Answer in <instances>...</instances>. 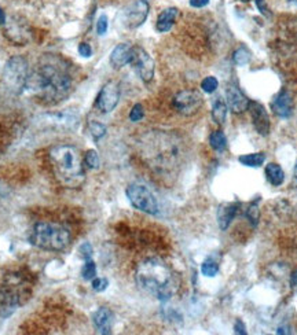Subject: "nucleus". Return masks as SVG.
<instances>
[{
    "instance_id": "obj_1",
    "label": "nucleus",
    "mask_w": 297,
    "mask_h": 335,
    "mask_svg": "<svg viewBox=\"0 0 297 335\" xmlns=\"http://www.w3.org/2000/svg\"><path fill=\"white\" fill-rule=\"evenodd\" d=\"M72 78L63 62L57 57H46L30 73L26 81L29 91L47 102H58L70 92Z\"/></svg>"
},
{
    "instance_id": "obj_2",
    "label": "nucleus",
    "mask_w": 297,
    "mask_h": 335,
    "mask_svg": "<svg viewBox=\"0 0 297 335\" xmlns=\"http://www.w3.org/2000/svg\"><path fill=\"white\" fill-rule=\"evenodd\" d=\"M135 279L139 288L160 301H168L179 290V278L160 259H147L138 264Z\"/></svg>"
},
{
    "instance_id": "obj_3",
    "label": "nucleus",
    "mask_w": 297,
    "mask_h": 335,
    "mask_svg": "<svg viewBox=\"0 0 297 335\" xmlns=\"http://www.w3.org/2000/svg\"><path fill=\"white\" fill-rule=\"evenodd\" d=\"M143 157L157 171H169L184 157L183 142L176 135L153 132L143 140Z\"/></svg>"
},
{
    "instance_id": "obj_4",
    "label": "nucleus",
    "mask_w": 297,
    "mask_h": 335,
    "mask_svg": "<svg viewBox=\"0 0 297 335\" xmlns=\"http://www.w3.org/2000/svg\"><path fill=\"white\" fill-rule=\"evenodd\" d=\"M50 157L62 184L75 188L84 182V166L77 149L72 146H57L51 150Z\"/></svg>"
},
{
    "instance_id": "obj_5",
    "label": "nucleus",
    "mask_w": 297,
    "mask_h": 335,
    "mask_svg": "<svg viewBox=\"0 0 297 335\" xmlns=\"http://www.w3.org/2000/svg\"><path fill=\"white\" fill-rule=\"evenodd\" d=\"M29 242L39 249L59 252L69 246L70 234L61 225L38 223L29 234Z\"/></svg>"
},
{
    "instance_id": "obj_6",
    "label": "nucleus",
    "mask_w": 297,
    "mask_h": 335,
    "mask_svg": "<svg viewBox=\"0 0 297 335\" xmlns=\"http://www.w3.org/2000/svg\"><path fill=\"white\" fill-rule=\"evenodd\" d=\"M30 288L28 282L18 272H6L0 275V302L5 305H19L28 298Z\"/></svg>"
},
{
    "instance_id": "obj_7",
    "label": "nucleus",
    "mask_w": 297,
    "mask_h": 335,
    "mask_svg": "<svg viewBox=\"0 0 297 335\" xmlns=\"http://www.w3.org/2000/svg\"><path fill=\"white\" fill-rule=\"evenodd\" d=\"M29 77V66L24 57L10 58L3 70V82L13 94H21L26 87Z\"/></svg>"
},
{
    "instance_id": "obj_8",
    "label": "nucleus",
    "mask_w": 297,
    "mask_h": 335,
    "mask_svg": "<svg viewBox=\"0 0 297 335\" xmlns=\"http://www.w3.org/2000/svg\"><path fill=\"white\" fill-rule=\"evenodd\" d=\"M127 196L135 209L148 213V215H157L158 213V202L156 196L143 184H139V183L130 184L127 188Z\"/></svg>"
},
{
    "instance_id": "obj_9",
    "label": "nucleus",
    "mask_w": 297,
    "mask_h": 335,
    "mask_svg": "<svg viewBox=\"0 0 297 335\" xmlns=\"http://www.w3.org/2000/svg\"><path fill=\"white\" fill-rule=\"evenodd\" d=\"M202 96L194 90H184L177 92L173 98V107L183 115H193L201 109Z\"/></svg>"
},
{
    "instance_id": "obj_10",
    "label": "nucleus",
    "mask_w": 297,
    "mask_h": 335,
    "mask_svg": "<svg viewBox=\"0 0 297 335\" xmlns=\"http://www.w3.org/2000/svg\"><path fill=\"white\" fill-rule=\"evenodd\" d=\"M131 65L134 66L136 73L139 74V77L144 82L152 81V78H153L154 76V62L143 48H134Z\"/></svg>"
},
{
    "instance_id": "obj_11",
    "label": "nucleus",
    "mask_w": 297,
    "mask_h": 335,
    "mask_svg": "<svg viewBox=\"0 0 297 335\" xmlns=\"http://www.w3.org/2000/svg\"><path fill=\"white\" fill-rule=\"evenodd\" d=\"M120 101V88L115 81H109L103 86L96 98V107L102 113H110L116 109V106Z\"/></svg>"
},
{
    "instance_id": "obj_12",
    "label": "nucleus",
    "mask_w": 297,
    "mask_h": 335,
    "mask_svg": "<svg viewBox=\"0 0 297 335\" xmlns=\"http://www.w3.org/2000/svg\"><path fill=\"white\" fill-rule=\"evenodd\" d=\"M148 14V5L144 0H138L124 11V24L131 29H135L143 24Z\"/></svg>"
},
{
    "instance_id": "obj_13",
    "label": "nucleus",
    "mask_w": 297,
    "mask_h": 335,
    "mask_svg": "<svg viewBox=\"0 0 297 335\" xmlns=\"http://www.w3.org/2000/svg\"><path fill=\"white\" fill-rule=\"evenodd\" d=\"M249 109L256 131H257L262 136L269 135L270 117L269 114H267V111H266V107H264L262 103H259V102H250Z\"/></svg>"
},
{
    "instance_id": "obj_14",
    "label": "nucleus",
    "mask_w": 297,
    "mask_h": 335,
    "mask_svg": "<svg viewBox=\"0 0 297 335\" xmlns=\"http://www.w3.org/2000/svg\"><path fill=\"white\" fill-rule=\"evenodd\" d=\"M226 96H227V105H229L231 111L235 113V114L244 113L245 110L249 109L250 102L248 101V98L241 92L240 88H237L235 86H230L227 88Z\"/></svg>"
},
{
    "instance_id": "obj_15",
    "label": "nucleus",
    "mask_w": 297,
    "mask_h": 335,
    "mask_svg": "<svg viewBox=\"0 0 297 335\" xmlns=\"http://www.w3.org/2000/svg\"><path fill=\"white\" fill-rule=\"evenodd\" d=\"M271 107H273L274 113L279 117H282V118L290 117L293 113V99L290 94L286 90H282L278 95L275 96V99L271 103Z\"/></svg>"
},
{
    "instance_id": "obj_16",
    "label": "nucleus",
    "mask_w": 297,
    "mask_h": 335,
    "mask_svg": "<svg viewBox=\"0 0 297 335\" xmlns=\"http://www.w3.org/2000/svg\"><path fill=\"white\" fill-rule=\"evenodd\" d=\"M92 321L96 331L99 334H112V326H113V313L109 308H99L94 313Z\"/></svg>"
},
{
    "instance_id": "obj_17",
    "label": "nucleus",
    "mask_w": 297,
    "mask_h": 335,
    "mask_svg": "<svg viewBox=\"0 0 297 335\" xmlns=\"http://www.w3.org/2000/svg\"><path fill=\"white\" fill-rule=\"evenodd\" d=\"M6 36L11 41L24 46L29 40V30L22 22L11 19L10 22H7V26H6Z\"/></svg>"
},
{
    "instance_id": "obj_18",
    "label": "nucleus",
    "mask_w": 297,
    "mask_h": 335,
    "mask_svg": "<svg viewBox=\"0 0 297 335\" xmlns=\"http://www.w3.org/2000/svg\"><path fill=\"white\" fill-rule=\"evenodd\" d=\"M132 51H134V47H131L130 44L127 43L119 44V46L112 51V55H110V63L113 65V67L120 69V67L131 63V59H132Z\"/></svg>"
},
{
    "instance_id": "obj_19",
    "label": "nucleus",
    "mask_w": 297,
    "mask_h": 335,
    "mask_svg": "<svg viewBox=\"0 0 297 335\" xmlns=\"http://www.w3.org/2000/svg\"><path fill=\"white\" fill-rule=\"evenodd\" d=\"M240 205L238 203H221L217 209V224L221 231H226L230 227L231 221L237 215Z\"/></svg>"
},
{
    "instance_id": "obj_20",
    "label": "nucleus",
    "mask_w": 297,
    "mask_h": 335,
    "mask_svg": "<svg viewBox=\"0 0 297 335\" xmlns=\"http://www.w3.org/2000/svg\"><path fill=\"white\" fill-rule=\"evenodd\" d=\"M177 14H179V11H177V9H173V7L164 10L163 13L158 15L157 24H156L158 32L164 33V32L171 30V28H172L173 24H175V21H176Z\"/></svg>"
},
{
    "instance_id": "obj_21",
    "label": "nucleus",
    "mask_w": 297,
    "mask_h": 335,
    "mask_svg": "<svg viewBox=\"0 0 297 335\" xmlns=\"http://www.w3.org/2000/svg\"><path fill=\"white\" fill-rule=\"evenodd\" d=\"M266 176H267V180L275 187L281 186L285 180V173H283L282 167L279 166L278 163L274 162L269 163L266 166Z\"/></svg>"
},
{
    "instance_id": "obj_22",
    "label": "nucleus",
    "mask_w": 297,
    "mask_h": 335,
    "mask_svg": "<svg viewBox=\"0 0 297 335\" xmlns=\"http://www.w3.org/2000/svg\"><path fill=\"white\" fill-rule=\"evenodd\" d=\"M226 117H227V103L220 98H217L212 107V118L216 124H223Z\"/></svg>"
},
{
    "instance_id": "obj_23",
    "label": "nucleus",
    "mask_w": 297,
    "mask_h": 335,
    "mask_svg": "<svg viewBox=\"0 0 297 335\" xmlns=\"http://www.w3.org/2000/svg\"><path fill=\"white\" fill-rule=\"evenodd\" d=\"M242 165L249 167H259L262 166L266 161V154L264 153H254V154H246V155H241L238 158Z\"/></svg>"
},
{
    "instance_id": "obj_24",
    "label": "nucleus",
    "mask_w": 297,
    "mask_h": 335,
    "mask_svg": "<svg viewBox=\"0 0 297 335\" xmlns=\"http://www.w3.org/2000/svg\"><path fill=\"white\" fill-rule=\"evenodd\" d=\"M209 144L211 147L216 151H225L227 147V139H226L225 134L221 131H215L213 134L209 136Z\"/></svg>"
},
{
    "instance_id": "obj_25",
    "label": "nucleus",
    "mask_w": 297,
    "mask_h": 335,
    "mask_svg": "<svg viewBox=\"0 0 297 335\" xmlns=\"http://www.w3.org/2000/svg\"><path fill=\"white\" fill-rule=\"evenodd\" d=\"M201 272L206 278H215L216 275L219 273V265H217V263L213 261V260L208 259L202 263Z\"/></svg>"
},
{
    "instance_id": "obj_26",
    "label": "nucleus",
    "mask_w": 297,
    "mask_h": 335,
    "mask_svg": "<svg viewBox=\"0 0 297 335\" xmlns=\"http://www.w3.org/2000/svg\"><path fill=\"white\" fill-rule=\"evenodd\" d=\"M233 59H234L235 65H238V66H245V65H248L250 61V53L248 48L245 47H240L233 55Z\"/></svg>"
},
{
    "instance_id": "obj_27",
    "label": "nucleus",
    "mask_w": 297,
    "mask_h": 335,
    "mask_svg": "<svg viewBox=\"0 0 297 335\" xmlns=\"http://www.w3.org/2000/svg\"><path fill=\"white\" fill-rule=\"evenodd\" d=\"M245 216H246V219L250 221V224L256 227V225L259 224V219H260V212H259V206L257 203H250L248 206V209L245 212Z\"/></svg>"
},
{
    "instance_id": "obj_28",
    "label": "nucleus",
    "mask_w": 297,
    "mask_h": 335,
    "mask_svg": "<svg viewBox=\"0 0 297 335\" xmlns=\"http://www.w3.org/2000/svg\"><path fill=\"white\" fill-rule=\"evenodd\" d=\"M88 131H90V134L92 135V138L95 140H98L105 136L106 127L103 124H101V122L91 121V122L88 124Z\"/></svg>"
},
{
    "instance_id": "obj_29",
    "label": "nucleus",
    "mask_w": 297,
    "mask_h": 335,
    "mask_svg": "<svg viewBox=\"0 0 297 335\" xmlns=\"http://www.w3.org/2000/svg\"><path fill=\"white\" fill-rule=\"evenodd\" d=\"M82 276L84 280H92L96 276V265L92 260H86L82 269Z\"/></svg>"
},
{
    "instance_id": "obj_30",
    "label": "nucleus",
    "mask_w": 297,
    "mask_h": 335,
    "mask_svg": "<svg viewBox=\"0 0 297 335\" xmlns=\"http://www.w3.org/2000/svg\"><path fill=\"white\" fill-rule=\"evenodd\" d=\"M217 87H219V81L216 80V77H205L201 82L202 91L206 92V94H213L217 90Z\"/></svg>"
},
{
    "instance_id": "obj_31",
    "label": "nucleus",
    "mask_w": 297,
    "mask_h": 335,
    "mask_svg": "<svg viewBox=\"0 0 297 335\" xmlns=\"http://www.w3.org/2000/svg\"><path fill=\"white\" fill-rule=\"evenodd\" d=\"M84 161H86L87 166L91 167V169H98L99 163H101L99 155H98L95 150H88L86 153V157H84Z\"/></svg>"
},
{
    "instance_id": "obj_32",
    "label": "nucleus",
    "mask_w": 297,
    "mask_h": 335,
    "mask_svg": "<svg viewBox=\"0 0 297 335\" xmlns=\"http://www.w3.org/2000/svg\"><path fill=\"white\" fill-rule=\"evenodd\" d=\"M144 111H143V106L140 105V103H136V105L132 107V110L130 113V120L132 122H138L143 118Z\"/></svg>"
},
{
    "instance_id": "obj_33",
    "label": "nucleus",
    "mask_w": 297,
    "mask_h": 335,
    "mask_svg": "<svg viewBox=\"0 0 297 335\" xmlns=\"http://www.w3.org/2000/svg\"><path fill=\"white\" fill-rule=\"evenodd\" d=\"M107 26H109V19L105 14H102L96 21V32H98V34H101V36L105 34L107 32Z\"/></svg>"
},
{
    "instance_id": "obj_34",
    "label": "nucleus",
    "mask_w": 297,
    "mask_h": 335,
    "mask_svg": "<svg viewBox=\"0 0 297 335\" xmlns=\"http://www.w3.org/2000/svg\"><path fill=\"white\" fill-rule=\"evenodd\" d=\"M109 286V280L105 278H94L92 279V288L98 292L105 291Z\"/></svg>"
},
{
    "instance_id": "obj_35",
    "label": "nucleus",
    "mask_w": 297,
    "mask_h": 335,
    "mask_svg": "<svg viewBox=\"0 0 297 335\" xmlns=\"http://www.w3.org/2000/svg\"><path fill=\"white\" fill-rule=\"evenodd\" d=\"M79 256L82 257L83 260H91L92 256V246L88 242L83 243L80 247H79Z\"/></svg>"
},
{
    "instance_id": "obj_36",
    "label": "nucleus",
    "mask_w": 297,
    "mask_h": 335,
    "mask_svg": "<svg viewBox=\"0 0 297 335\" xmlns=\"http://www.w3.org/2000/svg\"><path fill=\"white\" fill-rule=\"evenodd\" d=\"M79 54L84 58H90L92 55V48L88 43H82L79 46Z\"/></svg>"
},
{
    "instance_id": "obj_37",
    "label": "nucleus",
    "mask_w": 297,
    "mask_h": 335,
    "mask_svg": "<svg viewBox=\"0 0 297 335\" xmlns=\"http://www.w3.org/2000/svg\"><path fill=\"white\" fill-rule=\"evenodd\" d=\"M256 5H257V9L260 10L262 14L270 17V9L267 3H266V0H256Z\"/></svg>"
},
{
    "instance_id": "obj_38",
    "label": "nucleus",
    "mask_w": 297,
    "mask_h": 335,
    "mask_svg": "<svg viewBox=\"0 0 297 335\" xmlns=\"http://www.w3.org/2000/svg\"><path fill=\"white\" fill-rule=\"evenodd\" d=\"M234 331H235V334H240V335H245V334H246V327H245L244 321L240 320V319H238V320L235 321Z\"/></svg>"
},
{
    "instance_id": "obj_39",
    "label": "nucleus",
    "mask_w": 297,
    "mask_h": 335,
    "mask_svg": "<svg viewBox=\"0 0 297 335\" xmlns=\"http://www.w3.org/2000/svg\"><path fill=\"white\" fill-rule=\"evenodd\" d=\"M208 3H209V0H190V5H192V7H196V9L205 7Z\"/></svg>"
},
{
    "instance_id": "obj_40",
    "label": "nucleus",
    "mask_w": 297,
    "mask_h": 335,
    "mask_svg": "<svg viewBox=\"0 0 297 335\" xmlns=\"http://www.w3.org/2000/svg\"><path fill=\"white\" fill-rule=\"evenodd\" d=\"M290 283H292V287H297V271L293 272L292 279H290Z\"/></svg>"
},
{
    "instance_id": "obj_41",
    "label": "nucleus",
    "mask_w": 297,
    "mask_h": 335,
    "mask_svg": "<svg viewBox=\"0 0 297 335\" xmlns=\"http://www.w3.org/2000/svg\"><path fill=\"white\" fill-rule=\"evenodd\" d=\"M6 24V14L3 10L0 9V25H5Z\"/></svg>"
},
{
    "instance_id": "obj_42",
    "label": "nucleus",
    "mask_w": 297,
    "mask_h": 335,
    "mask_svg": "<svg viewBox=\"0 0 297 335\" xmlns=\"http://www.w3.org/2000/svg\"><path fill=\"white\" fill-rule=\"evenodd\" d=\"M238 2H241V3H248V2H250V0H238Z\"/></svg>"
},
{
    "instance_id": "obj_43",
    "label": "nucleus",
    "mask_w": 297,
    "mask_h": 335,
    "mask_svg": "<svg viewBox=\"0 0 297 335\" xmlns=\"http://www.w3.org/2000/svg\"><path fill=\"white\" fill-rule=\"evenodd\" d=\"M294 176H296L297 179V163H296V167H294Z\"/></svg>"
},
{
    "instance_id": "obj_44",
    "label": "nucleus",
    "mask_w": 297,
    "mask_h": 335,
    "mask_svg": "<svg viewBox=\"0 0 297 335\" xmlns=\"http://www.w3.org/2000/svg\"><path fill=\"white\" fill-rule=\"evenodd\" d=\"M290 2H296V0H290Z\"/></svg>"
}]
</instances>
